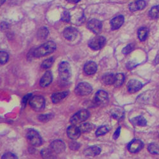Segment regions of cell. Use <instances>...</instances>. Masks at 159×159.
<instances>
[{
	"mask_svg": "<svg viewBox=\"0 0 159 159\" xmlns=\"http://www.w3.org/2000/svg\"><path fill=\"white\" fill-rule=\"evenodd\" d=\"M56 49V45L54 42H47L38 48L34 49L33 52V56L34 57H41L52 54Z\"/></svg>",
	"mask_w": 159,
	"mask_h": 159,
	"instance_id": "6da1fadb",
	"label": "cell"
},
{
	"mask_svg": "<svg viewBox=\"0 0 159 159\" xmlns=\"http://www.w3.org/2000/svg\"><path fill=\"white\" fill-rule=\"evenodd\" d=\"M90 113L87 110H81L76 113L70 119V123L73 125L80 124L89 118Z\"/></svg>",
	"mask_w": 159,
	"mask_h": 159,
	"instance_id": "7a4b0ae2",
	"label": "cell"
},
{
	"mask_svg": "<svg viewBox=\"0 0 159 159\" xmlns=\"http://www.w3.org/2000/svg\"><path fill=\"white\" fill-rule=\"evenodd\" d=\"M59 73L62 80L64 81L68 80L71 75L70 64L68 62H62L59 66Z\"/></svg>",
	"mask_w": 159,
	"mask_h": 159,
	"instance_id": "3957f363",
	"label": "cell"
},
{
	"mask_svg": "<svg viewBox=\"0 0 159 159\" xmlns=\"http://www.w3.org/2000/svg\"><path fill=\"white\" fill-rule=\"evenodd\" d=\"M45 99L40 96L31 97L30 100V107L35 111H41L45 108Z\"/></svg>",
	"mask_w": 159,
	"mask_h": 159,
	"instance_id": "277c9868",
	"label": "cell"
},
{
	"mask_svg": "<svg viewBox=\"0 0 159 159\" xmlns=\"http://www.w3.org/2000/svg\"><path fill=\"white\" fill-rule=\"evenodd\" d=\"M27 139L30 143L35 147H39L42 144V139L38 132L34 129H30L27 133Z\"/></svg>",
	"mask_w": 159,
	"mask_h": 159,
	"instance_id": "5b68a950",
	"label": "cell"
},
{
	"mask_svg": "<svg viewBox=\"0 0 159 159\" xmlns=\"http://www.w3.org/2000/svg\"><path fill=\"white\" fill-rule=\"evenodd\" d=\"M106 43V38L102 36H97L92 38L89 42V47L94 50L101 49Z\"/></svg>",
	"mask_w": 159,
	"mask_h": 159,
	"instance_id": "8992f818",
	"label": "cell"
},
{
	"mask_svg": "<svg viewBox=\"0 0 159 159\" xmlns=\"http://www.w3.org/2000/svg\"><path fill=\"white\" fill-rule=\"evenodd\" d=\"M92 88L91 85L86 82L79 83L75 89L76 94L79 96H87L91 93Z\"/></svg>",
	"mask_w": 159,
	"mask_h": 159,
	"instance_id": "52a82bcc",
	"label": "cell"
},
{
	"mask_svg": "<svg viewBox=\"0 0 159 159\" xmlns=\"http://www.w3.org/2000/svg\"><path fill=\"white\" fill-rule=\"evenodd\" d=\"M87 27L89 30H90L93 33L96 34H99L102 31V24L101 22L99 20L92 19L87 23Z\"/></svg>",
	"mask_w": 159,
	"mask_h": 159,
	"instance_id": "ba28073f",
	"label": "cell"
},
{
	"mask_svg": "<svg viewBox=\"0 0 159 159\" xmlns=\"http://www.w3.org/2000/svg\"><path fill=\"white\" fill-rule=\"evenodd\" d=\"M66 148L65 143L59 139H57L53 141L50 146V149L55 153H62Z\"/></svg>",
	"mask_w": 159,
	"mask_h": 159,
	"instance_id": "9c48e42d",
	"label": "cell"
},
{
	"mask_svg": "<svg viewBox=\"0 0 159 159\" xmlns=\"http://www.w3.org/2000/svg\"><path fill=\"white\" fill-rule=\"evenodd\" d=\"M143 143L140 139H133L128 145V150L131 153H137L143 148Z\"/></svg>",
	"mask_w": 159,
	"mask_h": 159,
	"instance_id": "30bf717a",
	"label": "cell"
},
{
	"mask_svg": "<svg viewBox=\"0 0 159 159\" xmlns=\"http://www.w3.org/2000/svg\"><path fill=\"white\" fill-rule=\"evenodd\" d=\"M108 101V94L107 92L104 90H99L96 92L94 101L98 104L107 103Z\"/></svg>",
	"mask_w": 159,
	"mask_h": 159,
	"instance_id": "8fae6325",
	"label": "cell"
},
{
	"mask_svg": "<svg viewBox=\"0 0 159 159\" xmlns=\"http://www.w3.org/2000/svg\"><path fill=\"white\" fill-rule=\"evenodd\" d=\"M143 87V84L137 80H131L127 84V89L130 93H135Z\"/></svg>",
	"mask_w": 159,
	"mask_h": 159,
	"instance_id": "7c38bea8",
	"label": "cell"
},
{
	"mask_svg": "<svg viewBox=\"0 0 159 159\" xmlns=\"http://www.w3.org/2000/svg\"><path fill=\"white\" fill-rule=\"evenodd\" d=\"M80 133L81 131L80 130L79 127L75 126V125L70 126L67 129L68 136L73 140L77 139L80 136Z\"/></svg>",
	"mask_w": 159,
	"mask_h": 159,
	"instance_id": "4fadbf2b",
	"label": "cell"
},
{
	"mask_svg": "<svg viewBox=\"0 0 159 159\" xmlns=\"http://www.w3.org/2000/svg\"><path fill=\"white\" fill-rule=\"evenodd\" d=\"M63 35L68 40L73 41L78 36V31L72 27L66 28L63 32Z\"/></svg>",
	"mask_w": 159,
	"mask_h": 159,
	"instance_id": "5bb4252c",
	"label": "cell"
},
{
	"mask_svg": "<svg viewBox=\"0 0 159 159\" xmlns=\"http://www.w3.org/2000/svg\"><path fill=\"white\" fill-rule=\"evenodd\" d=\"M98 70L97 64L93 61L87 62L84 66V72L88 75H92L96 73Z\"/></svg>",
	"mask_w": 159,
	"mask_h": 159,
	"instance_id": "9a60e30c",
	"label": "cell"
},
{
	"mask_svg": "<svg viewBox=\"0 0 159 159\" xmlns=\"http://www.w3.org/2000/svg\"><path fill=\"white\" fill-rule=\"evenodd\" d=\"M124 22V17L123 16H118L113 18L111 22V27L113 30H116L120 28Z\"/></svg>",
	"mask_w": 159,
	"mask_h": 159,
	"instance_id": "2e32d148",
	"label": "cell"
},
{
	"mask_svg": "<svg viewBox=\"0 0 159 159\" xmlns=\"http://www.w3.org/2000/svg\"><path fill=\"white\" fill-rule=\"evenodd\" d=\"M146 5L147 4L144 0H138V1L132 2L129 5V10L131 11L141 10L146 7Z\"/></svg>",
	"mask_w": 159,
	"mask_h": 159,
	"instance_id": "e0dca14e",
	"label": "cell"
},
{
	"mask_svg": "<svg viewBox=\"0 0 159 159\" xmlns=\"http://www.w3.org/2000/svg\"><path fill=\"white\" fill-rule=\"evenodd\" d=\"M52 81V75L50 71H47L42 77L39 85L42 87H46L48 86Z\"/></svg>",
	"mask_w": 159,
	"mask_h": 159,
	"instance_id": "ac0fdd59",
	"label": "cell"
},
{
	"mask_svg": "<svg viewBox=\"0 0 159 159\" xmlns=\"http://www.w3.org/2000/svg\"><path fill=\"white\" fill-rule=\"evenodd\" d=\"M68 95V92H57V93L53 94L52 96V101L56 104L61 101L62 99H64L66 96Z\"/></svg>",
	"mask_w": 159,
	"mask_h": 159,
	"instance_id": "d6986e66",
	"label": "cell"
},
{
	"mask_svg": "<svg viewBox=\"0 0 159 159\" xmlns=\"http://www.w3.org/2000/svg\"><path fill=\"white\" fill-rule=\"evenodd\" d=\"M100 153L101 148L97 146H92V147L87 148L84 152L85 155L87 156H96Z\"/></svg>",
	"mask_w": 159,
	"mask_h": 159,
	"instance_id": "ffe728a7",
	"label": "cell"
},
{
	"mask_svg": "<svg viewBox=\"0 0 159 159\" xmlns=\"http://www.w3.org/2000/svg\"><path fill=\"white\" fill-rule=\"evenodd\" d=\"M116 75L113 73H107L102 77V81L106 85L114 84Z\"/></svg>",
	"mask_w": 159,
	"mask_h": 159,
	"instance_id": "44dd1931",
	"label": "cell"
},
{
	"mask_svg": "<svg viewBox=\"0 0 159 159\" xmlns=\"http://www.w3.org/2000/svg\"><path fill=\"white\" fill-rule=\"evenodd\" d=\"M130 122L134 125L141 126V127L146 126L147 124V120H146L143 116H138L134 118H132L130 120Z\"/></svg>",
	"mask_w": 159,
	"mask_h": 159,
	"instance_id": "7402d4cb",
	"label": "cell"
},
{
	"mask_svg": "<svg viewBox=\"0 0 159 159\" xmlns=\"http://www.w3.org/2000/svg\"><path fill=\"white\" fill-rule=\"evenodd\" d=\"M125 81V75L123 73H117L115 76V81L114 85L116 87H119L123 85Z\"/></svg>",
	"mask_w": 159,
	"mask_h": 159,
	"instance_id": "603a6c76",
	"label": "cell"
},
{
	"mask_svg": "<svg viewBox=\"0 0 159 159\" xmlns=\"http://www.w3.org/2000/svg\"><path fill=\"white\" fill-rule=\"evenodd\" d=\"M148 34V30L147 28H141V29L139 30V31L138 32V38L142 42L144 41L145 39H147Z\"/></svg>",
	"mask_w": 159,
	"mask_h": 159,
	"instance_id": "cb8c5ba5",
	"label": "cell"
},
{
	"mask_svg": "<svg viewBox=\"0 0 159 159\" xmlns=\"http://www.w3.org/2000/svg\"><path fill=\"white\" fill-rule=\"evenodd\" d=\"M149 16L153 19L159 18V5L151 8L149 11Z\"/></svg>",
	"mask_w": 159,
	"mask_h": 159,
	"instance_id": "d4e9b609",
	"label": "cell"
},
{
	"mask_svg": "<svg viewBox=\"0 0 159 159\" xmlns=\"http://www.w3.org/2000/svg\"><path fill=\"white\" fill-rule=\"evenodd\" d=\"M148 152L152 154L158 155L159 154V145L155 143L150 144L148 147Z\"/></svg>",
	"mask_w": 159,
	"mask_h": 159,
	"instance_id": "484cf974",
	"label": "cell"
},
{
	"mask_svg": "<svg viewBox=\"0 0 159 159\" xmlns=\"http://www.w3.org/2000/svg\"><path fill=\"white\" fill-rule=\"evenodd\" d=\"M48 34V30L47 28H41L38 31V37L40 39H45Z\"/></svg>",
	"mask_w": 159,
	"mask_h": 159,
	"instance_id": "4316f807",
	"label": "cell"
},
{
	"mask_svg": "<svg viewBox=\"0 0 159 159\" xmlns=\"http://www.w3.org/2000/svg\"><path fill=\"white\" fill-rule=\"evenodd\" d=\"M111 113L113 116L116 118V120H120L124 115V111L120 109H115L113 110Z\"/></svg>",
	"mask_w": 159,
	"mask_h": 159,
	"instance_id": "83f0119b",
	"label": "cell"
},
{
	"mask_svg": "<svg viewBox=\"0 0 159 159\" xmlns=\"http://www.w3.org/2000/svg\"><path fill=\"white\" fill-rule=\"evenodd\" d=\"M110 130L109 128L107 126H101L98 128L96 132V134L97 136H101L107 134V132Z\"/></svg>",
	"mask_w": 159,
	"mask_h": 159,
	"instance_id": "f1b7e54d",
	"label": "cell"
},
{
	"mask_svg": "<svg viewBox=\"0 0 159 159\" xmlns=\"http://www.w3.org/2000/svg\"><path fill=\"white\" fill-rule=\"evenodd\" d=\"M54 62V57H50L49 59H47L42 62V67L43 68H45V69L49 68L52 66Z\"/></svg>",
	"mask_w": 159,
	"mask_h": 159,
	"instance_id": "f546056e",
	"label": "cell"
},
{
	"mask_svg": "<svg viewBox=\"0 0 159 159\" xmlns=\"http://www.w3.org/2000/svg\"><path fill=\"white\" fill-rule=\"evenodd\" d=\"M81 132H88L92 129V125L90 123H84L79 127Z\"/></svg>",
	"mask_w": 159,
	"mask_h": 159,
	"instance_id": "4dcf8cb0",
	"label": "cell"
},
{
	"mask_svg": "<svg viewBox=\"0 0 159 159\" xmlns=\"http://www.w3.org/2000/svg\"><path fill=\"white\" fill-rule=\"evenodd\" d=\"M54 117L52 114H45V115H40L38 116V119L39 121H41L42 122H47L49 121L50 120Z\"/></svg>",
	"mask_w": 159,
	"mask_h": 159,
	"instance_id": "1f68e13d",
	"label": "cell"
},
{
	"mask_svg": "<svg viewBox=\"0 0 159 159\" xmlns=\"http://www.w3.org/2000/svg\"><path fill=\"white\" fill-rule=\"evenodd\" d=\"M8 60V54L5 51L0 52V61L2 64H5Z\"/></svg>",
	"mask_w": 159,
	"mask_h": 159,
	"instance_id": "d6a6232c",
	"label": "cell"
},
{
	"mask_svg": "<svg viewBox=\"0 0 159 159\" xmlns=\"http://www.w3.org/2000/svg\"><path fill=\"white\" fill-rule=\"evenodd\" d=\"M134 44H129L128 45H127L125 48H124V49L122 50V53L125 55L129 54L130 52H131L132 50H134Z\"/></svg>",
	"mask_w": 159,
	"mask_h": 159,
	"instance_id": "836d02e7",
	"label": "cell"
},
{
	"mask_svg": "<svg viewBox=\"0 0 159 159\" xmlns=\"http://www.w3.org/2000/svg\"><path fill=\"white\" fill-rule=\"evenodd\" d=\"M53 152L50 149H43L41 152V154L44 158H50L52 155Z\"/></svg>",
	"mask_w": 159,
	"mask_h": 159,
	"instance_id": "e575fe53",
	"label": "cell"
},
{
	"mask_svg": "<svg viewBox=\"0 0 159 159\" xmlns=\"http://www.w3.org/2000/svg\"><path fill=\"white\" fill-rule=\"evenodd\" d=\"M62 20L66 22H68L70 20V16L69 12L65 11L62 16Z\"/></svg>",
	"mask_w": 159,
	"mask_h": 159,
	"instance_id": "d590c367",
	"label": "cell"
},
{
	"mask_svg": "<svg viewBox=\"0 0 159 159\" xmlns=\"http://www.w3.org/2000/svg\"><path fill=\"white\" fill-rule=\"evenodd\" d=\"M70 147L73 150H76L80 148V144L76 142H71L70 144Z\"/></svg>",
	"mask_w": 159,
	"mask_h": 159,
	"instance_id": "8d00e7d4",
	"label": "cell"
},
{
	"mask_svg": "<svg viewBox=\"0 0 159 159\" xmlns=\"http://www.w3.org/2000/svg\"><path fill=\"white\" fill-rule=\"evenodd\" d=\"M2 158H3V159H7V158L12 159V158H17V157L14 154L8 152V153H7L4 154L3 156L2 157Z\"/></svg>",
	"mask_w": 159,
	"mask_h": 159,
	"instance_id": "74e56055",
	"label": "cell"
},
{
	"mask_svg": "<svg viewBox=\"0 0 159 159\" xmlns=\"http://www.w3.org/2000/svg\"><path fill=\"white\" fill-rule=\"evenodd\" d=\"M120 129H121V127H118L117 128V129L116 130V131L114 132V134H113V139H118V138L119 137V136H120Z\"/></svg>",
	"mask_w": 159,
	"mask_h": 159,
	"instance_id": "f35d334b",
	"label": "cell"
},
{
	"mask_svg": "<svg viewBox=\"0 0 159 159\" xmlns=\"http://www.w3.org/2000/svg\"><path fill=\"white\" fill-rule=\"evenodd\" d=\"M31 97H32V94H31L26 95V96L23 98V100H22L23 104H24V105H25L26 104H27L28 101L29 100H30V99L31 98Z\"/></svg>",
	"mask_w": 159,
	"mask_h": 159,
	"instance_id": "ab89813d",
	"label": "cell"
},
{
	"mask_svg": "<svg viewBox=\"0 0 159 159\" xmlns=\"http://www.w3.org/2000/svg\"><path fill=\"white\" fill-rule=\"evenodd\" d=\"M155 64H159V53L157 54V56L155 59Z\"/></svg>",
	"mask_w": 159,
	"mask_h": 159,
	"instance_id": "60d3db41",
	"label": "cell"
},
{
	"mask_svg": "<svg viewBox=\"0 0 159 159\" xmlns=\"http://www.w3.org/2000/svg\"><path fill=\"white\" fill-rule=\"evenodd\" d=\"M68 2H71V3H76L78 2H79L80 0H68Z\"/></svg>",
	"mask_w": 159,
	"mask_h": 159,
	"instance_id": "b9f144b4",
	"label": "cell"
},
{
	"mask_svg": "<svg viewBox=\"0 0 159 159\" xmlns=\"http://www.w3.org/2000/svg\"><path fill=\"white\" fill-rule=\"evenodd\" d=\"M5 2V0H1V5H3Z\"/></svg>",
	"mask_w": 159,
	"mask_h": 159,
	"instance_id": "7bdbcfd3",
	"label": "cell"
}]
</instances>
